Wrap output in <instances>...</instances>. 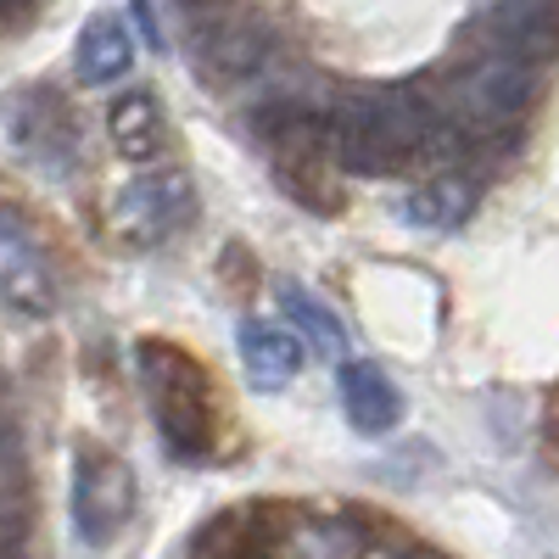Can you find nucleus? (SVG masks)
<instances>
[{
  "label": "nucleus",
  "mask_w": 559,
  "mask_h": 559,
  "mask_svg": "<svg viewBox=\"0 0 559 559\" xmlns=\"http://www.w3.org/2000/svg\"><path fill=\"white\" fill-rule=\"evenodd\" d=\"M464 146L448 112L408 84L353 90L331 107V157L342 174L358 179H392L414 163H442Z\"/></svg>",
  "instance_id": "f257e3e1"
},
{
  "label": "nucleus",
  "mask_w": 559,
  "mask_h": 559,
  "mask_svg": "<svg viewBox=\"0 0 559 559\" xmlns=\"http://www.w3.org/2000/svg\"><path fill=\"white\" fill-rule=\"evenodd\" d=\"M134 364H140V386H146V403H152V419H157L168 453L207 459L213 442H218V403H213L207 369L163 336L140 342Z\"/></svg>",
  "instance_id": "f03ea898"
},
{
  "label": "nucleus",
  "mask_w": 559,
  "mask_h": 559,
  "mask_svg": "<svg viewBox=\"0 0 559 559\" xmlns=\"http://www.w3.org/2000/svg\"><path fill=\"white\" fill-rule=\"evenodd\" d=\"M537 90H543V62L515 57V51H503V45L481 39L476 62L459 73L453 102L442 112L459 129V140H476L481 146V140H503V134H515L526 123Z\"/></svg>",
  "instance_id": "7ed1b4c3"
},
{
  "label": "nucleus",
  "mask_w": 559,
  "mask_h": 559,
  "mask_svg": "<svg viewBox=\"0 0 559 559\" xmlns=\"http://www.w3.org/2000/svg\"><path fill=\"white\" fill-rule=\"evenodd\" d=\"M191 218H197V191L185 179V168H174V163H157V168L146 163L112 197V236L134 252L168 247Z\"/></svg>",
  "instance_id": "20e7f679"
},
{
  "label": "nucleus",
  "mask_w": 559,
  "mask_h": 559,
  "mask_svg": "<svg viewBox=\"0 0 559 559\" xmlns=\"http://www.w3.org/2000/svg\"><path fill=\"white\" fill-rule=\"evenodd\" d=\"M134 521V471L118 453H79L73 464V532L84 548H112Z\"/></svg>",
  "instance_id": "39448f33"
},
{
  "label": "nucleus",
  "mask_w": 559,
  "mask_h": 559,
  "mask_svg": "<svg viewBox=\"0 0 559 559\" xmlns=\"http://www.w3.org/2000/svg\"><path fill=\"white\" fill-rule=\"evenodd\" d=\"M0 308H12L17 319L57 313V274L12 213H0Z\"/></svg>",
  "instance_id": "423d86ee"
},
{
  "label": "nucleus",
  "mask_w": 559,
  "mask_h": 559,
  "mask_svg": "<svg viewBox=\"0 0 559 559\" xmlns=\"http://www.w3.org/2000/svg\"><path fill=\"white\" fill-rule=\"evenodd\" d=\"M12 140L17 152L45 168V174H68L73 157H79V134H73V118L57 96H45V90H34V96L17 102V118H12Z\"/></svg>",
  "instance_id": "0eeeda50"
},
{
  "label": "nucleus",
  "mask_w": 559,
  "mask_h": 559,
  "mask_svg": "<svg viewBox=\"0 0 559 559\" xmlns=\"http://www.w3.org/2000/svg\"><path fill=\"white\" fill-rule=\"evenodd\" d=\"M481 39L548 68L559 57V0H498L481 23Z\"/></svg>",
  "instance_id": "6e6552de"
},
{
  "label": "nucleus",
  "mask_w": 559,
  "mask_h": 559,
  "mask_svg": "<svg viewBox=\"0 0 559 559\" xmlns=\"http://www.w3.org/2000/svg\"><path fill=\"white\" fill-rule=\"evenodd\" d=\"M308 342L280 319H241V364L258 392H286L302 376Z\"/></svg>",
  "instance_id": "1a4fd4ad"
},
{
  "label": "nucleus",
  "mask_w": 559,
  "mask_h": 559,
  "mask_svg": "<svg viewBox=\"0 0 559 559\" xmlns=\"http://www.w3.org/2000/svg\"><path fill=\"white\" fill-rule=\"evenodd\" d=\"M342 408L353 419V431H364V437H386L403 426V392L376 358L342 364Z\"/></svg>",
  "instance_id": "9d476101"
},
{
  "label": "nucleus",
  "mask_w": 559,
  "mask_h": 559,
  "mask_svg": "<svg viewBox=\"0 0 559 559\" xmlns=\"http://www.w3.org/2000/svg\"><path fill=\"white\" fill-rule=\"evenodd\" d=\"M107 140L129 163H157L168 152V112L152 90H123L107 107Z\"/></svg>",
  "instance_id": "9b49d317"
},
{
  "label": "nucleus",
  "mask_w": 559,
  "mask_h": 559,
  "mask_svg": "<svg viewBox=\"0 0 559 559\" xmlns=\"http://www.w3.org/2000/svg\"><path fill=\"white\" fill-rule=\"evenodd\" d=\"M476 202H481V179L464 174V168H442V174H431V179L403 202V224H419V229H459L464 218L476 213Z\"/></svg>",
  "instance_id": "f8f14e48"
},
{
  "label": "nucleus",
  "mask_w": 559,
  "mask_h": 559,
  "mask_svg": "<svg viewBox=\"0 0 559 559\" xmlns=\"http://www.w3.org/2000/svg\"><path fill=\"white\" fill-rule=\"evenodd\" d=\"M129 68H134V39H129V28H123L112 12H96V17L79 28V45H73V73H79V84L102 90V84H118Z\"/></svg>",
  "instance_id": "ddd939ff"
},
{
  "label": "nucleus",
  "mask_w": 559,
  "mask_h": 559,
  "mask_svg": "<svg viewBox=\"0 0 559 559\" xmlns=\"http://www.w3.org/2000/svg\"><path fill=\"white\" fill-rule=\"evenodd\" d=\"M280 313H286V324H292V331L319 353V358H347V324L331 313V308H324L308 286H302V280H280Z\"/></svg>",
  "instance_id": "4468645a"
},
{
  "label": "nucleus",
  "mask_w": 559,
  "mask_h": 559,
  "mask_svg": "<svg viewBox=\"0 0 559 559\" xmlns=\"http://www.w3.org/2000/svg\"><path fill=\"white\" fill-rule=\"evenodd\" d=\"M258 57H263V39H258L252 28L218 23V28L202 34V68H207L213 79H241V73L258 68Z\"/></svg>",
  "instance_id": "2eb2a0df"
},
{
  "label": "nucleus",
  "mask_w": 559,
  "mask_h": 559,
  "mask_svg": "<svg viewBox=\"0 0 559 559\" xmlns=\"http://www.w3.org/2000/svg\"><path fill=\"white\" fill-rule=\"evenodd\" d=\"M23 498V442H17V419L0 408V503Z\"/></svg>",
  "instance_id": "dca6fc26"
},
{
  "label": "nucleus",
  "mask_w": 559,
  "mask_h": 559,
  "mask_svg": "<svg viewBox=\"0 0 559 559\" xmlns=\"http://www.w3.org/2000/svg\"><path fill=\"white\" fill-rule=\"evenodd\" d=\"M0 7H12V0H0Z\"/></svg>",
  "instance_id": "f3484780"
}]
</instances>
